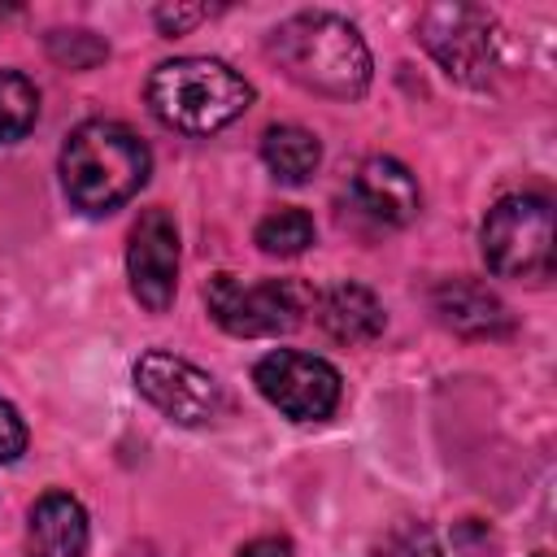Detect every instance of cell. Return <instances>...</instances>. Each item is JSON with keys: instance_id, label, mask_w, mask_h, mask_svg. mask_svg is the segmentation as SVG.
Returning <instances> with one entry per match:
<instances>
[{"instance_id": "6da1fadb", "label": "cell", "mask_w": 557, "mask_h": 557, "mask_svg": "<svg viewBox=\"0 0 557 557\" xmlns=\"http://www.w3.org/2000/svg\"><path fill=\"white\" fill-rule=\"evenodd\" d=\"M270 57L292 83L318 96L352 100L370 87V48L357 35V26L344 22L339 13L313 9L278 22L270 35Z\"/></svg>"}, {"instance_id": "7a4b0ae2", "label": "cell", "mask_w": 557, "mask_h": 557, "mask_svg": "<svg viewBox=\"0 0 557 557\" xmlns=\"http://www.w3.org/2000/svg\"><path fill=\"white\" fill-rule=\"evenodd\" d=\"M148 165V144L131 126L91 117L61 148V187L83 213H109L144 187Z\"/></svg>"}, {"instance_id": "3957f363", "label": "cell", "mask_w": 557, "mask_h": 557, "mask_svg": "<svg viewBox=\"0 0 557 557\" xmlns=\"http://www.w3.org/2000/svg\"><path fill=\"white\" fill-rule=\"evenodd\" d=\"M248 104L252 87L213 57H174L161 61L148 78V109L183 135H213L231 126Z\"/></svg>"}, {"instance_id": "277c9868", "label": "cell", "mask_w": 557, "mask_h": 557, "mask_svg": "<svg viewBox=\"0 0 557 557\" xmlns=\"http://www.w3.org/2000/svg\"><path fill=\"white\" fill-rule=\"evenodd\" d=\"M483 261L500 278L540 283L553 274V205L548 196L518 191L487 209L483 231Z\"/></svg>"}, {"instance_id": "5b68a950", "label": "cell", "mask_w": 557, "mask_h": 557, "mask_svg": "<svg viewBox=\"0 0 557 557\" xmlns=\"http://www.w3.org/2000/svg\"><path fill=\"white\" fill-rule=\"evenodd\" d=\"M205 305L222 331H231L239 339H261V335H283V331L300 326L313 296L292 278L244 283L235 274H213L205 287Z\"/></svg>"}, {"instance_id": "8992f818", "label": "cell", "mask_w": 557, "mask_h": 557, "mask_svg": "<svg viewBox=\"0 0 557 557\" xmlns=\"http://www.w3.org/2000/svg\"><path fill=\"white\" fill-rule=\"evenodd\" d=\"M422 48L444 65L448 78L483 87L496 70V22L474 4H431L418 17Z\"/></svg>"}, {"instance_id": "52a82bcc", "label": "cell", "mask_w": 557, "mask_h": 557, "mask_svg": "<svg viewBox=\"0 0 557 557\" xmlns=\"http://www.w3.org/2000/svg\"><path fill=\"white\" fill-rule=\"evenodd\" d=\"M252 383L292 422H322L339 405V370L313 352L274 348L257 361Z\"/></svg>"}, {"instance_id": "ba28073f", "label": "cell", "mask_w": 557, "mask_h": 557, "mask_svg": "<svg viewBox=\"0 0 557 557\" xmlns=\"http://www.w3.org/2000/svg\"><path fill=\"white\" fill-rule=\"evenodd\" d=\"M135 387L144 392L148 405H157L178 426H205L222 413L218 379L174 352H144L135 361Z\"/></svg>"}, {"instance_id": "9c48e42d", "label": "cell", "mask_w": 557, "mask_h": 557, "mask_svg": "<svg viewBox=\"0 0 557 557\" xmlns=\"http://www.w3.org/2000/svg\"><path fill=\"white\" fill-rule=\"evenodd\" d=\"M126 274H131L135 300L148 313L170 309L174 287H178V231L165 209H144L139 222L131 226Z\"/></svg>"}, {"instance_id": "30bf717a", "label": "cell", "mask_w": 557, "mask_h": 557, "mask_svg": "<svg viewBox=\"0 0 557 557\" xmlns=\"http://www.w3.org/2000/svg\"><path fill=\"white\" fill-rule=\"evenodd\" d=\"M352 200L361 213H370L383 226H405L422 209L418 178L396 157H366L352 174Z\"/></svg>"}, {"instance_id": "8fae6325", "label": "cell", "mask_w": 557, "mask_h": 557, "mask_svg": "<svg viewBox=\"0 0 557 557\" xmlns=\"http://www.w3.org/2000/svg\"><path fill=\"white\" fill-rule=\"evenodd\" d=\"M431 309L440 313L444 326H453L457 335H470V339H492V335H505L509 331V309L496 292H487L483 283L474 278H444L435 292H431Z\"/></svg>"}, {"instance_id": "7c38bea8", "label": "cell", "mask_w": 557, "mask_h": 557, "mask_svg": "<svg viewBox=\"0 0 557 557\" xmlns=\"http://www.w3.org/2000/svg\"><path fill=\"white\" fill-rule=\"evenodd\" d=\"M87 513L70 492H44L30 505V557H83Z\"/></svg>"}, {"instance_id": "4fadbf2b", "label": "cell", "mask_w": 557, "mask_h": 557, "mask_svg": "<svg viewBox=\"0 0 557 557\" xmlns=\"http://www.w3.org/2000/svg\"><path fill=\"white\" fill-rule=\"evenodd\" d=\"M313 309H318L322 331L335 335L339 344H370L387 322L379 296L361 283H335L331 292L313 296Z\"/></svg>"}, {"instance_id": "5bb4252c", "label": "cell", "mask_w": 557, "mask_h": 557, "mask_svg": "<svg viewBox=\"0 0 557 557\" xmlns=\"http://www.w3.org/2000/svg\"><path fill=\"white\" fill-rule=\"evenodd\" d=\"M261 157H265V165H270L274 178H283V183H309L313 170H318V161H322V144L305 126H270L261 135Z\"/></svg>"}, {"instance_id": "9a60e30c", "label": "cell", "mask_w": 557, "mask_h": 557, "mask_svg": "<svg viewBox=\"0 0 557 557\" xmlns=\"http://www.w3.org/2000/svg\"><path fill=\"white\" fill-rule=\"evenodd\" d=\"M39 122V91L26 74L0 70V144L22 139Z\"/></svg>"}, {"instance_id": "2e32d148", "label": "cell", "mask_w": 557, "mask_h": 557, "mask_svg": "<svg viewBox=\"0 0 557 557\" xmlns=\"http://www.w3.org/2000/svg\"><path fill=\"white\" fill-rule=\"evenodd\" d=\"M313 244V218L305 209H274L257 222V248L270 257H300Z\"/></svg>"}, {"instance_id": "e0dca14e", "label": "cell", "mask_w": 557, "mask_h": 557, "mask_svg": "<svg viewBox=\"0 0 557 557\" xmlns=\"http://www.w3.org/2000/svg\"><path fill=\"white\" fill-rule=\"evenodd\" d=\"M26 453V422L17 418V409L0 396V461H17Z\"/></svg>"}, {"instance_id": "ac0fdd59", "label": "cell", "mask_w": 557, "mask_h": 557, "mask_svg": "<svg viewBox=\"0 0 557 557\" xmlns=\"http://www.w3.org/2000/svg\"><path fill=\"white\" fill-rule=\"evenodd\" d=\"M78 48H87V52H104V44L100 39H91L87 30H70V35H52V57L57 61H70L74 70H87L91 61L78 52Z\"/></svg>"}, {"instance_id": "d6986e66", "label": "cell", "mask_w": 557, "mask_h": 557, "mask_svg": "<svg viewBox=\"0 0 557 557\" xmlns=\"http://www.w3.org/2000/svg\"><path fill=\"white\" fill-rule=\"evenodd\" d=\"M379 557H440V548L426 531H400L379 548Z\"/></svg>"}, {"instance_id": "ffe728a7", "label": "cell", "mask_w": 557, "mask_h": 557, "mask_svg": "<svg viewBox=\"0 0 557 557\" xmlns=\"http://www.w3.org/2000/svg\"><path fill=\"white\" fill-rule=\"evenodd\" d=\"M152 17H157V26H161L165 35H183L187 26L205 22V17H209V9H205V4H174V9H170V4H161Z\"/></svg>"}, {"instance_id": "44dd1931", "label": "cell", "mask_w": 557, "mask_h": 557, "mask_svg": "<svg viewBox=\"0 0 557 557\" xmlns=\"http://www.w3.org/2000/svg\"><path fill=\"white\" fill-rule=\"evenodd\" d=\"M239 557H292V548H287V540H274V535H261V540H252V544H244V548H239Z\"/></svg>"}, {"instance_id": "7402d4cb", "label": "cell", "mask_w": 557, "mask_h": 557, "mask_svg": "<svg viewBox=\"0 0 557 557\" xmlns=\"http://www.w3.org/2000/svg\"><path fill=\"white\" fill-rule=\"evenodd\" d=\"M535 557H548V553H535Z\"/></svg>"}]
</instances>
